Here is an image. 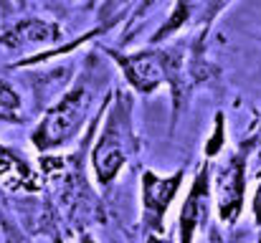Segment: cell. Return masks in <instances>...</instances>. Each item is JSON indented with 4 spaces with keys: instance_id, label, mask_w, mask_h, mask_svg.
<instances>
[{
    "instance_id": "1",
    "label": "cell",
    "mask_w": 261,
    "mask_h": 243,
    "mask_svg": "<svg viewBox=\"0 0 261 243\" xmlns=\"http://www.w3.org/2000/svg\"><path fill=\"white\" fill-rule=\"evenodd\" d=\"M205 38L208 31H198L185 41L175 36L165 43H147L137 51H119L112 46H101V51L109 56L124 86L135 96H152L160 89L170 91V129H175L193 91L203 86L213 74V66L205 59Z\"/></svg>"
},
{
    "instance_id": "10",
    "label": "cell",
    "mask_w": 261,
    "mask_h": 243,
    "mask_svg": "<svg viewBox=\"0 0 261 243\" xmlns=\"http://www.w3.org/2000/svg\"><path fill=\"white\" fill-rule=\"evenodd\" d=\"M28 119L25 114V104H23V94L15 89V84L5 79L0 74V124L8 127H18Z\"/></svg>"
},
{
    "instance_id": "6",
    "label": "cell",
    "mask_w": 261,
    "mask_h": 243,
    "mask_svg": "<svg viewBox=\"0 0 261 243\" xmlns=\"http://www.w3.org/2000/svg\"><path fill=\"white\" fill-rule=\"evenodd\" d=\"M213 162L203 157L198 165L190 187L185 193V200L180 205L177 213V223H175V233L177 243H195L198 236L211 226L213 210H216V200H213Z\"/></svg>"
},
{
    "instance_id": "15",
    "label": "cell",
    "mask_w": 261,
    "mask_h": 243,
    "mask_svg": "<svg viewBox=\"0 0 261 243\" xmlns=\"http://www.w3.org/2000/svg\"><path fill=\"white\" fill-rule=\"evenodd\" d=\"M13 3H15L18 8H23V5H25V0H13Z\"/></svg>"
},
{
    "instance_id": "9",
    "label": "cell",
    "mask_w": 261,
    "mask_h": 243,
    "mask_svg": "<svg viewBox=\"0 0 261 243\" xmlns=\"http://www.w3.org/2000/svg\"><path fill=\"white\" fill-rule=\"evenodd\" d=\"M140 0H101V5H99V10H96V25L87 31L84 36H79L76 41H71V43H61V46H56V48H51V51H46V56L41 53V64H46V61H54V59H61V56H66V53H71V51H76L82 43H87L91 38H96V36H104V33H109L114 25H119L122 23V18L127 15V13H132L135 10V5H137ZM129 18V15H127Z\"/></svg>"
},
{
    "instance_id": "7",
    "label": "cell",
    "mask_w": 261,
    "mask_h": 243,
    "mask_svg": "<svg viewBox=\"0 0 261 243\" xmlns=\"http://www.w3.org/2000/svg\"><path fill=\"white\" fill-rule=\"evenodd\" d=\"M64 41V25L43 15H20L0 28V48L23 59L41 56Z\"/></svg>"
},
{
    "instance_id": "14",
    "label": "cell",
    "mask_w": 261,
    "mask_h": 243,
    "mask_svg": "<svg viewBox=\"0 0 261 243\" xmlns=\"http://www.w3.org/2000/svg\"><path fill=\"white\" fill-rule=\"evenodd\" d=\"M76 243H99V241L91 236V231H79L76 233Z\"/></svg>"
},
{
    "instance_id": "12",
    "label": "cell",
    "mask_w": 261,
    "mask_h": 243,
    "mask_svg": "<svg viewBox=\"0 0 261 243\" xmlns=\"http://www.w3.org/2000/svg\"><path fill=\"white\" fill-rule=\"evenodd\" d=\"M251 218H254V228H256V243H261V175L254 187V195H251Z\"/></svg>"
},
{
    "instance_id": "2",
    "label": "cell",
    "mask_w": 261,
    "mask_h": 243,
    "mask_svg": "<svg viewBox=\"0 0 261 243\" xmlns=\"http://www.w3.org/2000/svg\"><path fill=\"white\" fill-rule=\"evenodd\" d=\"M112 69L114 64L101 48L87 53L79 74H74L71 84L43 109V114L33 124L28 140L36 152L54 155L79 142V137L89 129V124L114 91Z\"/></svg>"
},
{
    "instance_id": "13",
    "label": "cell",
    "mask_w": 261,
    "mask_h": 243,
    "mask_svg": "<svg viewBox=\"0 0 261 243\" xmlns=\"http://www.w3.org/2000/svg\"><path fill=\"white\" fill-rule=\"evenodd\" d=\"M249 134L254 137V145H256V152H254V157L261 162V112H259V117L254 119V124H251Z\"/></svg>"
},
{
    "instance_id": "3",
    "label": "cell",
    "mask_w": 261,
    "mask_h": 243,
    "mask_svg": "<svg viewBox=\"0 0 261 243\" xmlns=\"http://www.w3.org/2000/svg\"><path fill=\"white\" fill-rule=\"evenodd\" d=\"M140 145L142 142L135 127V94L124 86H114L104 106L101 129L89 147V167L96 187L109 190L137 157Z\"/></svg>"
},
{
    "instance_id": "5",
    "label": "cell",
    "mask_w": 261,
    "mask_h": 243,
    "mask_svg": "<svg viewBox=\"0 0 261 243\" xmlns=\"http://www.w3.org/2000/svg\"><path fill=\"white\" fill-rule=\"evenodd\" d=\"M185 185V170H175L170 175H160L152 167H145L140 172V241L150 236H165L168 210L173 208L175 198L180 195Z\"/></svg>"
},
{
    "instance_id": "4",
    "label": "cell",
    "mask_w": 261,
    "mask_h": 243,
    "mask_svg": "<svg viewBox=\"0 0 261 243\" xmlns=\"http://www.w3.org/2000/svg\"><path fill=\"white\" fill-rule=\"evenodd\" d=\"M256 152L254 137L246 132L236 147L223 152L218 162H213V200H216V218L221 226L233 228L246 208V190H249V162Z\"/></svg>"
},
{
    "instance_id": "8",
    "label": "cell",
    "mask_w": 261,
    "mask_h": 243,
    "mask_svg": "<svg viewBox=\"0 0 261 243\" xmlns=\"http://www.w3.org/2000/svg\"><path fill=\"white\" fill-rule=\"evenodd\" d=\"M231 0H175L170 15L158 25V31L150 36L147 43H165L182 31H211L213 20L223 13V8Z\"/></svg>"
},
{
    "instance_id": "11",
    "label": "cell",
    "mask_w": 261,
    "mask_h": 243,
    "mask_svg": "<svg viewBox=\"0 0 261 243\" xmlns=\"http://www.w3.org/2000/svg\"><path fill=\"white\" fill-rule=\"evenodd\" d=\"M223 152H226V114L223 112H216L213 129H211V134L205 140V147H203V157L218 160Z\"/></svg>"
}]
</instances>
